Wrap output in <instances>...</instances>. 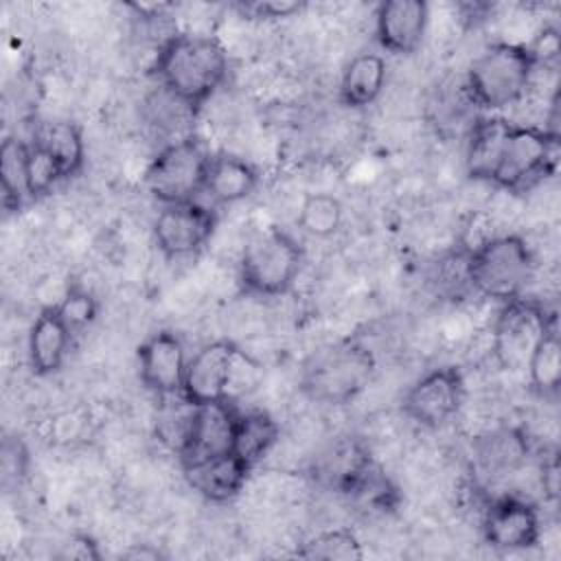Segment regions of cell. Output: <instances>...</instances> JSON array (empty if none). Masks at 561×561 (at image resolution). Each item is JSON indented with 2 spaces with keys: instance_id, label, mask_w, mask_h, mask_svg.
Masks as SVG:
<instances>
[{
  "instance_id": "obj_1",
  "label": "cell",
  "mask_w": 561,
  "mask_h": 561,
  "mask_svg": "<svg viewBox=\"0 0 561 561\" xmlns=\"http://www.w3.org/2000/svg\"><path fill=\"white\" fill-rule=\"evenodd\" d=\"M230 57L224 42L206 33H173L160 46L151 64V75L164 94L197 114L226 83Z\"/></svg>"
},
{
  "instance_id": "obj_2",
  "label": "cell",
  "mask_w": 561,
  "mask_h": 561,
  "mask_svg": "<svg viewBox=\"0 0 561 561\" xmlns=\"http://www.w3.org/2000/svg\"><path fill=\"white\" fill-rule=\"evenodd\" d=\"M375 366L370 346L362 337L348 335L309 355L300 370V390L316 403L344 405L364 392Z\"/></svg>"
},
{
  "instance_id": "obj_3",
  "label": "cell",
  "mask_w": 561,
  "mask_h": 561,
  "mask_svg": "<svg viewBox=\"0 0 561 561\" xmlns=\"http://www.w3.org/2000/svg\"><path fill=\"white\" fill-rule=\"evenodd\" d=\"M539 64L528 44L493 42L469 66L465 90L469 101L493 114L519 103Z\"/></svg>"
},
{
  "instance_id": "obj_4",
  "label": "cell",
  "mask_w": 561,
  "mask_h": 561,
  "mask_svg": "<svg viewBox=\"0 0 561 561\" xmlns=\"http://www.w3.org/2000/svg\"><path fill=\"white\" fill-rule=\"evenodd\" d=\"M535 274V256L519 234H489L467 250L469 287L495 302L526 296Z\"/></svg>"
},
{
  "instance_id": "obj_5",
  "label": "cell",
  "mask_w": 561,
  "mask_h": 561,
  "mask_svg": "<svg viewBox=\"0 0 561 561\" xmlns=\"http://www.w3.org/2000/svg\"><path fill=\"white\" fill-rule=\"evenodd\" d=\"M305 263L300 241L278 226L256 230L239 256V285L248 296L278 298L285 296Z\"/></svg>"
},
{
  "instance_id": "obj_6",
  "label": "cell",
  "mask_w": 561,
  "mask_h": 561,
  "mask_svg": "<svg viewBox=\"0 0 561 561\" xmlns=\"http://www.w3.org/2000/svg\"><path fill=\"white\" fill-rule=\"evenodd\" d=\"M559 134L537 125H511L489 184L506 193H526L557 171Z\"/></svg>"
},
{
  "instance_id": "obj_7",
  "label": "cell",
  "mask_w": 561,
  "mask_h": 561,
  "mask_svg": "<svg viewBox=\"0 0 561 561\" xmlns=\"http://www.w3.org/2000/svg\"><path fill=\"white\" fill-rule=\"evenodd\" d=\"M213 153L197 136L164 145L145 169V188L160 206L195 202L204 195Z\"/></svg>"
},
{
  "instance_id": "obj_8",
  "label": "cell",
  "mask_w": 561,
  "mask_h": 561,
  "mask_svg": "<svg viewBox=\"0 0 561 561\" xmlns=\"http://www.w3.org/2000/svg\"><path fill=\"white\" fill-rule=\"evenodd\" d=\"M557 313L535 298L519 296L502 302L491 329V353L502 370H524L526 362Z\"/></svg>"
},
{
  "instance_id": "obj_9",
  "label": "cell",
  "mask_w": 561,
  "mask_h": 561,
  "mask_svg": "<svg viewBox=\"0 0 561 561\" xmlns=\"http://www.w3.org/2000/svg\"><path fill=\"white\" fill-rule=\"evenodd\" d=\"M467 394L465 375L458 366L447 364L419 377L401 397L405 419L425 430L447 425L462 408Z\"/></svg>"
},
{
  "instance_id": "obj_10",
  "label": "cell",
  "mask_w": 561,
  "mask_h": 561,
  "mask_svg": "<svg viewBox=\"0 0 561 561\" xmlns=\"http://www.w3.org/2000/svg\"><path fill=\"white\" fill-rule=\"evenodd\" d=\"M215 206L195 202L162 206L153 219V241L164 259H186L197 254L215 234Z\"/></svg>"
},
{
  "instance_id": "obj_11",
  "label": "cell",
  "mask_w": 561,
  "mask_h": 561,
  "mask_svg": "<svg viewBox=\"0 0 561 561\" xmlns=\"http://www.w3.org/2000/svg\"><path fill=\"white\" fill-rule=\"evenodd\" d=\"M237 414L239 408L234 401L193 405L182 443L175 451L180 465L191 467L232 451Z\"/></svg>"
},
{
  "instance_id": "obj_12",
  "label": "cell",
  "mask_w": 561,
  "mask_h": 561,
  "mask_svg": "<svg viewBox=\"0 0 561 561\" xmlns=\"http://www.w3.org/2000/svg\"><path fill=\"white\" fill-rule=\"evenodd\" d=\"M480 530L484 541L495 550H530L541 541L539 508L524 497L500 495L486 504Z\"/></svg>"
},
{
  "instance_id": "obj_13",
  "label": "cell",
  "mask_w": 561,
  "mask_h": 561,
  "mask_svg": "<svg viewBox=\"0 0 561 561\" xmlns=\"http://www.w3.org/2000/svg\"><path fill=\"white\" fill-rule=\"evenodd\" d=\"M140 383L160 399L182 394L186 375V348L178 333L160 329L149 333L136 348Z\"/></svg>"
},
{
  "instance_id": "obj_14",
  "label": "cell",
  "mask_w": 561,
  "mask_h": 561,
  "mask_svg": "<svg viewBox=\"0 0 561 561\" xmlns=\"http://www.w3.org/2000/svg\"><path fill=\"white\" fill-rule=\"evenodd\" d=\"M239 351L241 348L228 337L199 346V351L188 357L180 397L191 405L230 401V377Z\"/></svg>"
},
{
  "instance_id": "obj_15",
  "label": "cell",
  "mask_w": 561,
  "mask_h": 561,
  "mask_svg": "<svg viewBox=\"0 0 561 561\" xmlns=\"http://www.w3.org/2000/svg\"><path fill=\"white\" fill-rule=\"evenodd\" d=\"M430 24L425 0H386L375 11V37L392 55H412L421 46Z\"/></svg>"
},
{
  "instance_id": "obj_16",
  "label": "cell",
  "mask_w": 561,
  "mask_h": 561,
  "mask_svg": "<svg viewBox=\"0 0 561 561\" xmlns=\"http://www.w3.org/2000/svg\"><path fill=\"white\" fill-rule=\"evenodd\" d=\"M72 331L64 322L57 311V305H46L37 311L35 320L31 322L28 337H26V353L28 366L37 377H48L61 370L70 346H72Z\"/></svg>"
},
{
  "instance_id": "obj_17",
  "label": "cell",
  "mask_w": 561,
  "mask_h": 561,
  "mask_svg": "<svg viewBox=\"0 0 561 561\" xmlns=\"http://www.w3.org/2000/svg\"><path fill=\"white\" fill-rule=\"evenodd\" d=\"M254 467H250L245 460H241L234 451L215 456L210 460L182 467V473L188 482V486L199 493L204 500L215 504H226L245 489V482L250 478Z\"/></svg>"
},
{
  "instance_id": "obj_18",
  "label": "cell",
  "mask_w": 561,
  "mask_h": 561,
  "mask_svg": "<svg viewBox=\"0 0 561 561\" xmlns=\"http://www.w3.org/2000/svg\"><path fill=\"white\" fill-rule=\"evenodd\" d=\"M259 169L228 151H217L210 158L208 175L204 184V195L210 199V206H232L250 197L259 186Z\"/></svg>"
},
{
  "instance_id": "obj_19",
  "label": "cell",
  "mask_w": 561,
  "mask_h": 561,
  "mask_svg": "<svg viewBox=\"0 0 561 561\" xmlns=\"http://www.w3.org/2000/svg\"><path fill=\"white\" fill-rule=\"evenodd\" d=\"M513 121L500 116V114H484L476 118L471 125L469 138H467V151H465V167L471 180L489 182L495 164L500 160L504 140L511 131Z\"/></svg>"
},
{
  "instance_id": "obj_20",
  "label": "cell",
  "mask_w": 561,
  "mask_h": 561,
  "mask_svg": "<svg viewBox=\"0 0 561 561\" xmlns=\"http://www.w3.org/2000/svg\"><path fill=\"white\" fill-rule=\"evenodd\" d=\"M388 77L386 59L377 53L355 55L342 70L340 77V103L351 110H364L373 105L383 92Z\"/></svg>"
},
{
  "instance_id": "obj_21",
  "label": "cell",
  "mask_w": 561,
  "mask_h": 561,
  "mask_svg": "<svg viewBox=\"0 0 561 561\" xmlns=\"http://www.w3.org/2000/svg\"><path fill=\"white\" fill-rule=\"evenodd\" d=\"M530 390L541 399H552L559 394L561 386V337L557 316L550 320L541 337L537 340L528 362H526Z\"/></svg>"
},
{
  "instance_id": "obj_22",
  "label": "cell",
  "mask_w": 561,
  "mask_h": 561,
  "mask_svg": "<svg viewBox=\"0 0 561 561\" xmlns=\"http://www.w3.org/2000/svg\"><path fill=\"white\" fill-rule=\"evenodd\" d=\"M280 427L276 419L265 410H239L234 423L232 451L245 460L250 467H256L276 445Z\"/></svg>"
},
{
  "instance_id": "obj_23",
  "label": "cell",
  "mask_w": 561,
  "mask_h": 561,
  "mask_svg": "<svg viewBox=\"0 0 561 561\" xmlns=\"http://www.w3.org/2000/svg\"><path fill=\"white\" fill-rule=\"evenodd\" d=\"M0 188L7 210H20L31 199L28 140L4 136L0 145Z\"/></svg>"
},
{
  "instance_id": "obj_24",
  "label": "cell",
  "mask_w": 561,
  "mask_h": 561,
  "mask_svg": "<svg viewBox=\"0 0 561 561\" xmlns=\"http://www.w3.org/2000/svg\"><path fill=\"white\" fill-rule=\"evenodd\" d=\"M33 142L44 147L59 162L66 180L81 171L85 160V145L81 129L72 121L42 123L33 134Z\"/></svg>"
},
{
  "instance_id": "obj_25",
  "label": "cell",
  "mask_w": 561,
  "mask_h": 561,
  "mask_svg": "<svg viewBox=\"0 0 561 561\" xmlns=\"http://www.w3.org/2000/svg\"><path fill=\"white\" fill-rule=\"evenodd\" d=\"M344 221V206L331 193H307L300 202L296 224L313 239L333 237Z\"/></svg>"
},
{
  "instance_id": "obj_26",
  "label": "cell",
  "mask_w": 561,
  "mask_h": 561,
  "mask_svg": "<svg viewBox=\"0 0 561 561\" xmlns=\"http://www.w3.org/2000/svg\"><path fill=\"white\" fill-rule=\"evenodd\" d=\"M296 557L322 561H359L364 559V546L351 528H331L309 537L296 550Z\"/></svg>"
},
{
  "instance_id": "obj_27",
  "label": "cell",
  "mask_w": 561,
  "mask_h": 561,
  "mask_svg": "<svg viewBox=\"0 0 561 561\" xmlns=\"http://www.w3.org/2000/svg\"><path fill=\"white\" fill-rule=\"evenodd\" d=\"M55 305L75 337L81 335L99 316V300L94 298V294L90 289H85L83 285H77V283H70L66 287L61 300Z\"/></svg>"
},
{
  "instance_id": "obj_28",
  "label": "cell",
  "mask_w": 561,
  "mask_h": 561,
  "mask_svg": "<svg viewBox=\"0 0 561 561\" xmlns=\"http://www.w3.org/2000/svg\"><path fill=\"white\" fill-rule=\"evenodd\" d=\"M66 175L59 162L37 142L28 140V184H31V199H37L50 193Z\"/></svg>"
},
{
  "instance_id": "obj_29",
  "label": "cell",
  "mask_w": 561,
  "mask_h": 561,
  "mask_svg": "<svg viewBox=\"0 0 561 561\" xmlns=\"http://www.w3.org/2000/svg\"><path fill=\"white\" fill-rule=\"evenodd\" d=\"M2 486L9 489L11 484H20L28 471V449L18 436H7L2 440Z\"/></svg>"
},
{
  "instance_id": "obj_30",
  "label": "cell",
  "mask_w": 561,
  "mask_h": 561,
  "mask_svg": "<svg viewBox=\"0 0 561 561\" xmlns=\"http://www.w3.org/2000/svg\"><path fill=\"white\" fill-rule=\"evenodd\" d=\"M239 9L245 15L259 18V20H276V18H291L305 9V2L296 0H254L239 4Z\"/></svg>"
},
{
  "instance_id": "obj_31",
  "label": "cell",
  "mask_w": 561,
  "mask_h": 561,
  "mask_svg": "<svg viewBox=\"0 0 561 561\" xmlns=\"http://www.w3.org/2000/svg\"><path fill=\"white\" fill-rule=\"evenodd\" d=\"M61 559H81V561H96L101 559V550L99 543L85 535V533H77L70 537L68 543H64V550L59 554Z\"/></svg>"
},
{
  "instance_id": "obj_32",
  "label": "cell",
  "mask_w": 561,
  "mask_h": 561,
  "mask_svg": "<svg viewBox=\"0 0 561 561\" xmlns=\"http://www.w3.org/2000/svg\"><path fill=\"white\" fill-rule=\"evenodd\" d=\"M164 554L151 546V543H131L127 550L121 552V559H131V561H138V559H145V561H158L162 559Z\"/></svg>"
},
{
  "instance_id": "obj_33",
  "label": "cell",
  "mask_w": 561,
  "mask_h": 561,
  "mask_svg": "<svg viewBox=\"0 0 561 561\" xmlns=\"http://www.w3.org/2000/svg\"><path fill=\"white\" fill-rule=\"evenodd\" d=\"M541 484H543L546 495L554 500L557 497V489H559V462H557V458H550V462L543 465Z\"/></svg>"
}]
</instances>
